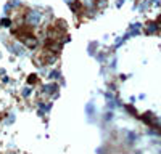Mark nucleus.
<instances>
[{
	"mask_svg": "<svg viewBox=\"0 0 161 154\" xmlns=\"http://www.w3.org/2000/svg\"><path fill=\"white\" fill-rule=\"evenodd\" d=\"M39 21H40V15H39L37 11H31L29 15H28V23L29 24H37Z\"/></svg>",
	"mask_w": 161,
	"mask_h": 154,
	"instance_id": "obj_1",
	"label": "nucleus"
},
{
	"mask_svg": "<svg viewBox=\"0 0 161 154\" xmlns=\"http://www.w3.org/2000/svg\"><path fill=\"white\" fill-rule=\"evenodd\" d=\"M156 28H158L156 23H148V24H147V34H155Z\"/></svg>",
	"mask_w": 161,
	"mask_h": 154,
	"instance_id": "obj_2",
	"label": "nucleus"
},
{
	"mask_svg": "<svg viewBox=\"0 0 161 154\" xmlns=\"http://www.w3.org/2000/svg\"><path fill=\"white\" fill-rule=\"evenodd\" d=\"M66 2H73V0H66Z\"/></svg>",
	"mask_w": 161,
	"mask_h": 154,
	"instance_id": "obj_3",
	"label": "nucleus"
}]
</instances>
